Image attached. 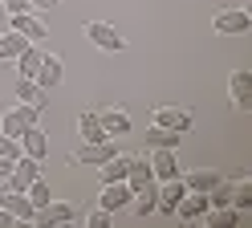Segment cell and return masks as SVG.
<instances>
[{
    "label": "cell",
    "instance_id": "1",
    "mask_svg": "<svg viewBox=\"0 0 252 228\" xmlns=\"http://www.w3.org/2000/svg\"><path fill=\"white\" fill-rule=\"evenodd\" d=\"M82 33H86V41H90V45H98V49H102V53H126V37H122L114 25H106V21H86Z\"/></svg>",
    "mask_w": 252,
    "mask_h": 228
},
{
    "label": "cell",
    "instance_id": "2",
    "mask_svg": "<svg viewBox=\"0 0 252 228\" xmlns=\"http://www.w3.org/2000/svg\"><path fill=\"white\" fill-rule=\"evenodd\" d=\"M37 118H41V110H37V106H25V102H17V106H8L4 114H0V135L21 139L29 126H37Z\"/></svg>",
    "mask_w": 252,
    "mask_h": 228
},
{
    "label": "cell",
    "instance_id": "3",
    "mask_svg": "<svg viewBox=\"0 0 252 228\" xmlns=\"http://www.w3.org/2000/svg\"><path fill=\"white\" fill-rule=\"evenodd\" d=\"M212 29L220 33V37H244V33L252 29V12L248 8H220L212 16Z\"/></svg>",
    "mask_w": 252,
    "mask_h": 228
},
{
    "label": "cell",
    "instance_id": "4",
    "mask_svg": "<svg viewBox=\"0 0 252 228\" xmlns=\"http://www.w3.org/2000/svg\"><path fill=\"white\" fill-rule=\"evenodd\" d=\"M151 126H163V130H175V135H187V130L195 126V114L183 110V106H155Z\"/></svg>",
    "mask_w": 252,
    "mask_h": 228
},
{
    "label": "cell",
    "instance_id": "5",
    "mask_svg": "<svg viewBox=\"0 0 252 228\" xmlns=\"http://www.w3.org/2000/svg\"><path fill=\"white\" fill-rule=\"evenodd\" d=\"M82 216H77V208L65 204V200H49L45 208L33 212V224H45V228H61V224H77Z\"/></svg>",
    "mask_w": 252,
    "mask_h": 228
},
{
    "label": "cell",
    "instance_id": "6",
    "mask_svg": "<svg viewBox=\"0 0 252 228\" xmlns=\"http://www.w3.org/2000/svg\"><path fill=\"white\" fill-rule=\"evenodd\" d=\"M8 29H12V33H21V37H25L29 45H41L45 37H49V25H45L37 12H29V8H25V12H12V16H8Z\"/></svg>",
    "mask_w": 252,
    "mask_h": 228
},
{
    "label": "cell",
    "instance_id": "7",
    "mask_svg": "<svg viewBox=\"0 0 252 228\" xmlns=\"http://www.w3.org/2000/svg\"><path fill=\"white\" fill-rule=\"evenodd\" d=\"M130 200H134V191H130L126 179H118V184H102V191H98V208L110 212V216H114V212H126Z\"/></svg>",
    "mask_w": 252,
    "mask_h": 228
},
{
    "label": "cell",
    "instance_id": "8",
    "mask_svg": "<svg viewBox=\"0 0 252 228\" xmlns=\"http://www.w3.org/2000/svg\"><path fill=\"white\" fill-rule=\"evenodd\" d=\"M118 147L114 139H102V143H82V151H73V163H82V167H102L106 159H114Z\"/></svg>",
    "mask_w": 252,
    "mask_h": 228
},
{
    "label": "cell",
    "instance_id": "9",
    "mask_svg": "<svg viewBox=\"0 0 252 228\" xmlns=\"http://www.w3.org/2000/svg\"><path fill=\"white\" fill-rule=\"evenodd\" d=\"M228 98H232V106L236 110H252V70H236L228 77Z\"/></svg>",
    "mask_w": 252,
    "mask_h": 228
},
{
    "label": "cell",
    "instance_id": "10",
    "mask_svg": "<svg viewBox=\"0 0 252 228\" xmlns=\"http://www.w3.org/2000/svg\"><path fill=\"white\" fill-rule=\"evenodd\" d=\"M98 118H102V130H106L110 139H122V135H130V130H134L130 110H126V106H106V110H98Z\"/></svg>",
    "mask_w": 252,
    "mask_h": 228
},
{
    "label": "cell",
    "instance_id": "11",
    "mask_svg": "<svg viewBox=\"0 0 252 228\" xmlns=\"http://www.w3.org/2000/svg\"><path fill=\"white\" fill-rule=\"evenodd\" d=\"M37 175H41V163H37V159H29V155H21L17 163H12V175L4 179V191H25Z\"/></svg>",
    "mask_w": 252,
    "mask_h": 228
},
{
    "label": "cell",
    "instance_id": "12",
    "mask_svg": "<svg viewBox=\"0 0 252 228\" xmlns=\"http://www.w3.org/2000/svg\"><path fill=\"white\" fill-rule=\"evenodd\" d=\"M151 171H155V179H179L183 171H179V159H175V151H167V147H151Z\"/></svg>",
    "mask_w": 252,
    "mask_h": 228
},
{
    "label": "cell",
    "instance_id": "13",
    "mask_svg": "<svg viewBox=\"0 0 252 228\" xmlns=\"http://www.w3.org/2000/svg\"><path fill=\"white\" fill-rule=\"evenodd\" d=\"M187 195V184H183V175L179 179H163L159 184V204H155V212H163V216H175V204Z\"/></svg>",
    "mask_w": 252,
    "mask_h": 228
},
{
    "label": "cell",
    "instance_id": "14",
    "mask_svg": "<svg viewBox=\"0 0 252 228\" xmlns=\"http://www.w3.org/2000/svg\"><path fill=\"white\" fill-rule=\"evenodd\" d=\"M126 184H130V191H143V188H151V184H159V179H155V171H151V159H147V155H130Z\"/></svg>",
    "mask_w": 252,
    "mask_h": 228
},
{
    "label": "cell",
    "instance_id": "15",
    "mask_svg": "<svg viewBox=\"0 0 252 228\" xmlns=\"http://www.w3.org/2000/svg\"><path fill=\"white\" fill-rule=\"evenodd\" d=\"M12 94H17V102H25V106H37V110H45V106H49V90H41L33 77H17Z\"/></svg>",
    "mask_w": 252,
    "mask_h": 228
},
{
    "label": "cell",
    "instance_id": "16",
    "mask_svg": "<svg viewBox=\"0 0 252 228\" xmlns=\"http://www.w3.org/2000/svg\"><path fill=\"white\" fill-rule=\"evenodd\" d=\"M208 208H212V204H208V195H203V191H187L183 200L175 204V216H179L183 224H195V220H199Z\"/></svg>",
    "mask_w": 252,
    "mask_h": 228
},
{
    "label": "cell",
    "instance_id": "17",
    "mask_svg": "<svg viewBox=\"0 0 252 228\" xmlns=\"http://www.w3.org/2000/svg\"><path fill=\"white\" fill-rule=\"evenodd\" d=\"M61 77H65V65H61L57 53H41V70H37V86L41 90H49V86H61Z\"/></svg>",
    "mask_w": 252,
    "mask_h": 228
},
{
    "label": "cell",
    "instance_id": "18",
    "mask_svg": "<svg viewBox=\"0 0 252 228\" xmlns=\"http://www.w3.org/2000/svg\"><path fill=\"white\" fill-rule=\"evenodd\" d=\"M21 155L37 159V163L49 155V139H45V130H41V126H29L25 135H21Z\"/></svg>",
    "mask_w": 252,
    "mask_h": 228
},
{
    "label": "cell",
    "instance_id": "19",
    "mask_svg": "<svg viewBox=\"0 0 252 228\" xmlns=\"http://www.w3.org/2000/svg\"><path fill=\"white\" fill-rule=\"evenodd\" d=\"M77 135H82V143H102V139H110L106 130H102L98 110H82V114H77Z\"/></svg>",
    "mask_w": 252,
    "mask_h": 228
},
{
    "label": "cell",
    "instance_id": "20",
    "mask_svg": "<svg viewBox=\"0 0 252 228\" xmlns=\"http://www.w3.org/2000/svg\"><path fill=\"white\" fill-rule=\"evenodd\" d=\"M4 208L17 216V224H33V204H29V195L25 191H4Z\"/></svg>",
    "mask_w": 252,
    "mask_h": 228
},
{
    "label": "cell",
    "instance_id": "21",
    "mask_svg": "<svg viewBox=\"0 0 252 228\" xmlns=\"http://www.w3.org/2000/svg\"><path fill=\"white\" fill-rule=\"evenodd\" d=\"M199 220L208 228H236V224H240V208H232V204L228 208H208Z\"/></svg>",
    "mask_w": 252,
    "mask_h": 228
},
{
    "label": "cell",
    "instance_id": "22",
    "mask_svg": "<svg viewBox=\"0 0 252 228\" xmlns=\"http://www.w3.org/2000/svg\"><path fill=\"white\" fill-rule=\"evenodd\" d=\"M220 179H224L220 171H208V167H199V171H187V175H183V184H187V191H203V195H208V191L220 184Z\"/></svg>",
    "mask_w": 252,
    "mask_h": 228
},
{
    "label": "cell",
    "instance_id": "23",
    "mask_svg": "<svg viewBox=\"0 0 252 228\" xmlns=\"http://www.w3.org/2000/svg\"><path fill=\"white\" fill-rule=\"evenodd\" d=\"M41 53H45L41 45H25V53L12 61V65H17V77H37V70H41Z\"/></svg>",
    "mask_w": 252,
    "mask_h": 228
},
{
    "label": "cell",
    "instance_id": "24",
    "mask_svg": "<svg viewBox=\"0 0 252 228\" xmlns=\"http://www.w3.org/2000/svg\"><path fill=\"white\" fill-rule=\"evenodd\" d=\"M126 171H130V155H114L102 163V184H118V179H126Z\"/></svg>",
    "mask_w": 252,
    "mask_h": 228
},
{
    "label": "cell",
    "instance_id": "25",
    "mask_svg": "<svg viewBox=\"0 0 252 228\" xmlns=\"http://www.w3.org/2000/svg\"><path fill=\"white\" fill-rule=\"evenodd\" d=\"M25 45H29V41L21 37V33H12V29L0 33V61H17V57L25 53Z\"/></svg>",
    "mask_w": 252,
    "mask_h": 228
},
{
    "label": "cell",
    "instance_id": "26",
    "mask_svg": "<svg viewBox=\"0 0 252 228\" xmlns=\"http://www.w3.org/2000/svg\"><path fill=\"white\" fill-rule=\"evenodd\" d=\"M183 135H175V130H163V126H151L147 130V147H167V151H175Z\"/></svg>",
    "mask_w": 252,
    "mask_h": 228
},
{
    "label": "cell",
    "instance_id": "27",
    "mask_svg": "<svg viewBox=\"0 0 252 228\" xmlns=\"http://www.w3.org/2000/svg\"><path fill=\"white\" fill-rule=\"evenodd\" d=\"M25 195H29V204H33V208H45V204H49V200H53V195H49V184H45V179H41V175H37V179H33V184H29V188H25Z\"/></svg>",
    "mask_w": 252,
    "mask_h": 228
},
{
    "label": "cell",
    "instance_id": "28",
    "mask_svg": "<svg viewBox=\"0 0 252 228\" xmlns=\"http://www.w3.org/2000/svg\"><path fill=\"white\" fill-rule=\"evenodd\" d=\"M0 155H4V159H21V139L0 135Z\"/></svg>",
    "mask_w": 252,
    "mask_h": 228
},
{
    "label": "cell",
    "instance_id": "29",
    "mask_svg": "<svg viewBox=\"0 0 252 228\" xmlns=\"http://www.w3.org/2000/svg\"><path fill=\"white\" fill-rule=\"evenodd\" d=\"M86 228H110V212H102V208H94L90 216H86Z\"/></svg>",
    "mask_w": 252,
    "mask_h": 228
},
{
    "label": "cell",
    "instance_id": "30",
    "mask_svg": "<svg viewBox=\"0 0 252 228\" xmlns=\"http://www.w3.org/2000/svg\"><path fill=\"white\" fill-rule=\"evenodd\" d=\"M0 228H17V216H12L4 204H0Z\"/></svg>",
    "mask_w": 252,
    "mask_h": 228
},
{
    "label": "cell",
    "instance_id": "31",
    "mask_svg": "<svg viewBox=\"0 0 252 228\" xmlns=\"http://www.w3.org/2000/svg\"><path fill=\"white\" fill-rule=\"evenodd\" d=\"M29 8V0H4V12L12 16V12H25Z\"/></svg>",
    "mask_w": 252,
    "mask_h": 228
},
{
    "label": "cell",
    "instance_id": "32",
    "mask_svg": "<svg viewBox=\"0 0 252 228\" xmlns=\"http://www.w3.org/2000/svg\"><path fill=\"white\" fill-rule=\"evenodd\" d=\"M61 0H29V8H41V12H49V8H57Z\"/></svg>",
    "mask_w": 252,
    "mask_h": 228
},
{
    "label": "cell",
    "instance_id": "33",
    "mask_svg": "<svg viewBox=\"0 0 252 228\" xmlns=\"http://www.w3.org/2000/svg\"><path fill=\"white\" fill-rule=\"evenodd\" d=\"M12 163H17V159H4V155H0V184L12 175Z\"/></svg>",
    "mask_w": 252,
    "mask_h": 228
},
{
    "label": "cell",
    "instance_id": "34",
    "mask_svg": "<svg viewBox=\"0 0 252 228\" xmlns=\"http://www.w3.org/2000/svg\"><path fill=\"white\" fill-rule=\"evenodd\" d=\"M0 204H4V184H0Z\"/></svg>",
    "mask_w": 252,
    "mask_h": 228
}]
</instances>
